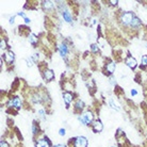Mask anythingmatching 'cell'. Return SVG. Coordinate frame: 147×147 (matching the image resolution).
<instances>
[{
	"label": "cell",
	"mask_w": 147,
	"mask_h": 147,
	"mask_svg": "<svg viewBox=\"0 0 147 147\" xmlns=\"http://www.w3.org/2000/svg\"><path fill=\"white\" fill-rule=\"evenodd\" d=\"M59 50H60V53L62 57H66L67 54V47L65 45H60L59 46Z\"/></svg>",
	"instance_id": "obj_10"
},
{
	"label": "cell",
	"mask_w": 147,
	"mask_h": 147,
	"mask_svg": "<svg viewBox=\"0 0 147 147\" xmlns=\"http://www.w3.org/2000/svg\"><path fill=\"white\" fill-rule=\"evenodd\" d=\"M29 42L31 43V44H35V43L37 42V37L35 36L33 33H31V34H30V37H29Z\"/></svg>",
	"instance_id": "obj_16"
},
{
	"label": "cell",
	"mask_w": 147,
	"mask_h": 147,
	"mask_svg": "<svg viewBox=\"0 0 147 147\" xmlns=\"http://www.w3.org/2000/svg\"><path fill=\"white\" fill-rule=\"evenodd\" d=\"M134 16L132 13L130 12H126L123 14V16H121V22H123L124 25H131V23H132Z\"/></svg>",
	"instance_id": "obj_1"
},
{
	"label": "cell",
	"mask_w": 147,
	"mask_h": 147,
	"mask_svg": "<svg viewBox=\"0 0 147 147\" xmlns=\"http://www.w3.org/2000/svg\"><path fill=\"white\" fill-rule=\"evenodd\" d=\"M10 104H12V106H14V107H16V108H20V107H22V101H20V99L18 97H15L12 101H10Z\"/></svg>",
	"instance_id": "obj_8"
},
{
	"label": "cell",
	"mask_w": 147,
	"mask_h": 147,
	"mask_svg": "<svg viewBox=\"0 0 147 147\" xmlns=\"http://www.w3.org/2000/svg\"><path fill=\"white\" fill-rule=\"evenodd\" d=\"M0 145H1V147H10L9 144L7 143L6 141H1V143H0Z\"/></svg>",
	"instance_id": "obj_22"
},
{
	"label": "cell",
	"mask_w": 147,
	"mask_h": 147,
	"mask_svg": "<svg viewBox=\"0 0 147 147\" xmlns=\"http://www.w3.org/2000/svg\"><path fill=\"white\" fill-rule=\"evenodd\" d=\"M54 147H64L63 145H61V144H58V145H55Z\"/></svg>",
	"instance_id": "obj_31"
},
{
	"label": "cell",
	"mask_w": 147,
	"mask_h": 147,
	"mask_svg": "<svg viewBox=\"0 0 147 147\" xmlns=\"http://www.w3.org/2000/svg\"><path fill=\"white\" fill-rule=\"evenodd\" d=\"M146 47H147V45H146Z\"/></svg>",
	"instance_id": "obj_33"
},
{
	"label": "cell",
	"mask_w": 147,
	"mask_h": 147,
	"mask_svg": "<svg viewBox=\"0 0 147 147\" xmlns=\"http://www.w3.org/2000/svg\"><path fill=\"white\" fill-rule=\"evenodd\" d=\"M142 63H143V65H147V55L142 57Z\"/></svg>",
	"instance_id": "obj_20"
},
{
	"label": "cell",
	"mask_w": 147,
	"mask_h": 147,
	"mask_svg": "<svg viewBox=\"0 0 147 147\" xmlns=\"http://www.w3.org/2000/svg\"><path fill=\"white\" fill-rule=\"evenodd\" d=\"M6 61L7 62H9V63H11V62H13V60H14V53L12 52V51H8V52H6Z\"/></svg>",
	"instance_id": "obj_9"
},
{
	"label": "cell",
	"mask_w": 147,
	"mask_h": 147,
	"mask_svg": "<svg viewBox=\"0 0 147 147\" xmlns=\"http://www.w3.org/2000/svg\"><path fill=\"white\" fill-rule=\"evenodd\" d=\"M126 64H127L130 68H134L136 65H138V63H136V60L134 58H132V57H129L127 59V61H126Z\"/></svg>",
	"instance_id": "obj_3"
},
{
	"label": "cell",
	"mask_w": 147,
	"mask_h": 147,
	"mask_svg": "<svg viewBox=\"0 0 147 147\" xmlns=\"http://www.w3.org/2000/svg\"><path fill=\"white\" fill-rule=\"evenodd\" d=\"M44 76H45V79H46V80H52L53 77H54V74H53L52 70L46 69L44 72Z\"/></svg>",
	"instance_id": "obj_5"
},
{
	"label": "cell",
	"mask_w": 147,
	"mask_h": 147,
	"mask_svg": "<svg viewBox=\"0 0 147 147\" xmlns=\"http://www.w3.org/2000/svg\"><path fill=\"white\" fill-rule=\"evenodd\" d=\"M63 17H64V19L66 20V22H68V23L72 22V15H70V13L68 11L63 12Z\"/></svg>",
	"instance_id": "obj_13"
},
{
	"label": "cell",
	"mask_w": 147,
	"mask_h": 147,
	"mask_svg": "<svg viewBox=\"0 0 147 147\" xmlns=\"http://www.w3.org/2000/svg\"><path fill=\"white\" fill-rule=\"evenodd\" d=\"M109 103H110V106H111V108H112V109H114V110H116V111H119V107L115 103V101H114L113 99H110V100H109Z\"/></svg>",
	"instance_id": "obj_15"
},
{
	"label": "cell",
	"mask_w": 147,
	"mask_h": 147,
	"mask_svg": "<svg viewBox=\"0 0 147 147\" xmlns=\"http://www.w3.org/2000/svg\"><path fill=\"white\" fill-rule=\"evenodd\" d=\"M82 116L84 117L85 121H87V124H90V123H92V120H93V118H94V116H93L92 112H87V113H84V114H83Z\"/></svg>",
	"instance_id": "obj_6"
},
{
	"label": "cell",
	"mask_w": 147,
	"mask_h": 147,
	"mask_svg": "<svg viewBox=\"0 0 147 147\" xmlns=\"http://www.w3.org/2000/svg\"><path fill=\"white\" fill-rule=\"evenodd\" d=\"M27 65L29 67H31L33 65V59L32 58H27Z\"/></svg>",
	"instance_id": "obj_19"
},
{
	"label": "cell",
	"mask_w": 147,
	"mask_h": 147,
	"mask_svg": "<svg viewBox=\"0 0 147 147\" xmlns=\"http://www.w3.org/2000/svg\"><path fill=\"white\" fill-rule=\"evenodd\" d=\"M132 28H138L139 26H140V20H139V18H136V17H134L133 18V20H132V23H131V25H130Z\"/></svg>",
	"instance_id": "obj_14"
},
{
	"label": "cell",
	"mask_w": 147,
	"mask_h": 147,
	"mask_svg": "<svg viewBox=\"0 0 147 147\" xmlns=\"http://www.w3.org/2000/svg\"><path fill=\"white\" fill-rule=\"evenodd\" d=\"M59 134H60V135H65V129H60Z\"/></svg>",
	"instance_id": "obj_27"
},
{
	"label": "cell",
	"mask_w": 147,
	"mask_h": 147,
	"mask_svg": "<svg viewBox=\"0 0 147 147\" xmlns=\"http://www.w3.org/2000/svg\"><path fill=\"white\" fill-rule=\"evenodd\" d=\"M44 7L46 9H51V8H53V3L51 1H45L44 2Z\"/></svg>",
	"instance_id": "obj_18"
},
{
	"label": "cell",
	"mask_w": 147,
	"mask_h": 147,
	"mask_svg": "<svg viewBox=\"0 0 147 147\" xmlns=\"http://www.w3.org/2000/svg\"><path fill=\"white\" fill-rule=\"evenodd\" d=\"M37 59H38V55H37V54H35L34 57H33V60H37Z\"/></svg>",
	"instance_id": "obj_30"
},
{
	"label": "cell",
	"mask_w": 147,
	"mask_h": 147,
	"mask_svg": "<svg viewBox=\"0 0 147 147\" xmlns=\"http://www.w3.org/2000/svg\"><path fill=\"white\" fill-rule=\"evenodd\" d=\"M14 18H15L14 16H13V17H11V18H10V24H14Z\"/></svg>",
	"instance_id": "obj_29"
},
{
	"label": "cell",
	"mask_w": 147,
	"mask_h": 147,
	"mask_svg": "<svg viewBox=\"0 0 147 147\" xmlns=\"http://www.w3.org/2000/svg\"><path fill=\"white\" fill-rule=\"evenodd\" d=\"M102 128H103L102 124H101L99 120H96L94 123V125H93V129H94L95 132H100V131L102 130Z\"/></svg>",
	"instance_id": "obj_4"
},
{
	"label": "cell",
	"mask_w": 147,
	"mask_h": 147,
	"mask_svg": "<svg viewBox=\"0 0 147 147\" xmlns=\"http://www.w3.org/2000/svg\"><path fill=\"white\" fill-rule=\"evenodd\" d=\"M63 98L65 100V102H66L67 104H69L70 102H72V100H73V95L70 93H68V92H65L63 94Z\"/></svg>",
	"instance_id": "obj_7"
},
{
	"label": "cell",
	"mask_w": 147,
	"mask_h": 147,
	"mask_svg": "<svg viewBox=\"0 0 147 147\" xmlns=\"http://www.w3.org/2000/svg\"><path fill=\"white\" fill-rule=\"evenodd\" d=\"M107 70H108V72H109L110 74L114 73V70H115V63H114V62L109 63V64L107 65Z\"/></svg>",
	"instance_id": "obj_12"
},
{
	"label": "cell",
	"mask_w": 147,
	"mask_h": 147,
	"mask_svg": "<svg viewBox=\"0 0 147 147\" xmlns=\"http://www.w3.org/2000/svg\"><path fill=\"white\" fill-rule=\"evenodd\" d=\"M78 119L81 121V124H82V125H87V121H85V119H84L83 116H79V118H78Z\"/></svg>",
	"instance_id": "obj_21"
},
{
	"label": "cell",
	"mask_w": 147,
	"mask_h": 147,
	"mask_svg": "<svg viewBox=\"0 0 147 147\" xmlns=\"http://www.w3.org/2000/svg\"><path fill=\"white\" fill-rule=\"evenodd\" d=\"M110 83L112 85H115V78L114 77H111L110 78Z\"/></svg>",
	"instance_id": "obj_24"
},
{
	"label": "cell",
	"mask_w": 147,
	"mask_h": 147,
	"mask_svg": "<svg viewBox=\"0 0 147 147\" xmlns=\"http://www.w3.org/2000/svg\"><path fill=\"white\" fill-rule=\"evenodd\" d=\"M136 94H138V92H136L135 90H131V95H133V96H135Z\"/></svg>",
	"instance_id": "obj_28"
},
{
	"label": "cell",
	"mask_w": 147,
	"mask_h": 147,
	"mask_svg": "<svg viewBox=\"0 0 147 147\" xmlns=\"http://www.w3.org/2000/svg\"><path fill=\"white\" fill-rule=\"evenodd\" d=\"M83 107H84V103H83V101H81V100H78L77 102H76V108L77 109H83Z\"/></svg>",
	"instance_id": "obj_17"
},
{
	"label": "cell",
	"mask_w": 147,
	"mask_h": 147,
	"mask_svg": "<svg viewBox=\"0 0 147 147\" xmlns=\"http://www.w3.org/2000/svg\"><path fill=\"white\" fill-rule=\"evenodd\" d=\"M36 147H49V143L46 140H39L36 143Z\"/></svg>",
	"instance_id": "obj_11"
},
{
	"label": "cell",
	"mask_w": 147,
	"mask_h": 147,
	"mask_svg": "<svg viewBox=\"0 0 147 147\" xmlns=\"http://www.w3.org/2000/svg\"><path fill=\"white\" fill-rule=\"evenodd\" d=\"M92 50H93V51H97V50H98V47H97V45H92Z\"/></svg>",
	"instance_id": "obj_26"
},
{
	"label": "cell",
	"mask_w": 147,
	"mask_h": 147,
	"mask_svg": "<svg viewBox=\"0 0 147 147\" xmlns=\"http://www.w3.org/2000/svg\"><path fill=\"white\" fill-rule=\"evenodd\" d=\"M6 45H7V43H6V40H1V49H3V48H6Z\"/></svg>",
	"instance_id": "obj_25"
},
{
	"label": "cell",
	"mask_w": 147,
	"mask_h": 147,
	"mask_svg": "<svg viewBox=\"0 0 147 147\" xmlns=\"http://www.w3.org/2000/svg\"><path fill=\"white\" fill-rule=\"evenodd\" d=\"M111 3H112V4H116V3H117V1H111Z\"/></svg>",
	"instance_id": "obj_32"
},
{
	"label": "cell",
	"mask_w": 147,
	"mask_h": 147,
	"mask_svg": "<svg viewBox=\"0 0 147 147\" xmlns=\"http://www.w3.org/2000/svg\"><path fill=\"white\" fill-rule=\"evenodd\" d=\"M38 114H39L40 117H43V118H44V116H45V112H44V110H39V111H38Z\"/></svg>",
	"instance_id": "obj_23"
},
{
	"label": "cell",
	"mask_w": 147,
	"mask_h": 147,
	"mask_svg": "<svg viewBox=\"0 0 147 147\" xmlns=\"http://www.w3.org/2000/svg\"><path fill=\"white\" fill-rule=\"evenodd\" d=\"M88 140L84 136H78L75 140V147H87Z\"/></svg>",
	"instance_id": "obj_2"
}]
</instances>
